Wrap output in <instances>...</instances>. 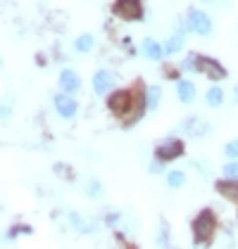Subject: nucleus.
<instances>
[{
	"instance_id": "obj_1",
	"label": "nucleus",
	"mask_w": 238,
	"mask_h": 249,
	"mask_svg": "<svg viewBox=\"0 0 238 249\" xmlns=\"http://www.w3.org/2000/svg\"><path fill=\"white\" fill-rule=\"evenodd\" d=\"M215 226H217V221H215V213H212V211H200L198 218L193 221V235H196L198 245L207 242V240L212 237Z\"/></svg>"
},
{
	"instance_id": "obj_2",
	"label": "nucleus",
	"mask_w": 238,
	"mask_h": 249,
	"mask_svg": "<svg viewBox=\"0 0 238 249\" xmlns=\"http://www.w3.org/2000/svg\"><path fill=\"white\" fill-rule=\"evenodd\" d=\"M115 15L121 17L126 21H134V19H140L143 10H140V0H117L115 5Z\"/></svg>"
},
{
	"instance_id": "obj_3",
	"label": "nucleus",
	"mask_w": 238,
	"mask_h": 249,
	"mask_svg": "<svg viewBox=\"0 0 238 249\" xmlns=\"http://www.w3.org/2000/svg\"><path fill=\"white\" fill-rule=\"evenodd\" d=\"M158 159L159 161H172V159H177L183 154V142L177 140V138H172V140H167V142H162L158 147Z\"/></svg>"
},
{
	"instance_id": "obj_4",
	"label": "nucleus",
	"mask_w": 238,
	"mask_h": 249,
	"mask_svg": "<svg viewBox=\"0 0 238 249\" xmlns=\"http://www.w3.org/2000/svg\"><path fill=\"white\" fill-rule=\"evenodd\" d=\"M129 105H131V95H129L126 90H117V93H112L110 100H107V107H110L112 114H124V112L129 109Z\"/></svg>"
},
{
	"instance_id": "obj_5",
	"label": "nucleus",
	"mask_w": 238,
	"mask_h": 249,
	"mask_svg": "<svg viewBox=\"0 0 238 249\" xmlns=\"http://www.w3.org/2000/svg\"><path fill=\"white\" fill-rule=\"evenodd\" d=\"M191 26H193V31H198L200 36L212 34V21H210V17H207L205 12H200V10H193V12H191Z\"/></svg>"
},
{
	"instance_id": "obj_6",
	"label": "nucleus",
	"mask_w": 238,
	"mask_h": 249,
	"mask_svg": "<svg viewBox=\"0 0 238 249\" xmlns=\"http://www.w3.org/2000/svg\"><path fill=\"white\" fill-rule=\"evenodd\" d=\"M112 86H115V76L110 71H98L93 78V88H96L98 95H107L112 90Z\"/></svg>"
},
{
	"instance_id": "obj_7",
	"label": "nucleus",
	"mask_w": 238,
	"mask_h": 249,
	"mask_svg": "<svg viewBox=\"0 0 238 249\" xmlns=\"http://www.w3.org/2000/svg\"><path fill=\"white\" fill-rule=\"evenodd\" d=\"M200 69L212 78V81H221V78L226 76V71H224V69L219 67V62H215L212 57H200Z\"/></svg>"
},
{
	"instance_id": "obj_8",
	"label": "nucleus",
	"mask_w": 238,
	"mask_h": 249,
	"mask_svg": "<svg viewBox=\"0 0 238 249\" xmlns=\"http://www.w3.org/2000/svg\"><path fill=\"white\" fill-rule=\"evenodd\" d=\"M60 86L64 93H77L81 88V81H79V74H74L72 69H64L62 76H60Z\"/></svg>"
},
{
	"instance_id": "obj_9",
	"label": "nucleus",
	"mask_w": 238,
	"mask_h": 249,
	"mask_svg": "<svg viewBox=\"0 0 238 249\" xmlns=\"http://www.w3.org/2000/svg\"><path fill=\"white\" fill-rule=\"evenodd\" d=\"M55 107H58L60 114L67 116V119H72V116L77 114V102H74L69 95H58L55 97Z\"/></svg>"
},
{
	"instance_id": "obj_10",
	"label": "nucleus",
	"mask_w": 238,
	"mask_h": 249,
	"mask_svg": "<svg viewBox=\"0 0 238 249\" xmlns=\"http://www.w3.org/2000/svg\"><path fill=\"white\" fill-rule=\"evenodd\" d=\"M217 190H219V195H224L226 199H231V202H238V183H234V180L219 183Z\"/></svg>"
},
{
	"instance_id": "obj_11",
	"label": "nucleus",
	"mask_w": 238,
	"mask_h": 249,
	"mask_svg": "<svg viewBox=\"0 0 238 249\" xmlns=\"http://www.w3.org/2000/svg\"><path fill=\"white\" fill-rule=\"evenodd\" d=\"M178 100L181 102H193V97H196V88H193V83L191 81H178Z\"/></svg>"
},
{
	"instance_id": "obj_12",
	"label": "nucleus",
	"mask_w": 238,
	"mask_h": 249,
	"mask_svg": "<svg viewBox=\"0 0 238 249\" xmlns=\"http://www.w3.org/2000/svg\"><path fill=\"white\" fill-rule=\"evenodd\" d=\"M181 128H183V131H186L188 135H202L205 131H207V126H205L202 121H198V119H188V121H186Z\"/></svg>"
},
{
	"instance_id": "obj_13",
	"label": "nucleus",
	"mask_w": 238,
	"mask_h": 249,
	"mask_svg": "<svg viewBox=\"0 0 238 249\" xmlns=\"http://www.w3.org/2000/svg\"><path fill=\"white\" fill-rule=\"evenodd\" d=\"M159 97H162V88L159 86H150L148 88V95H145V107L148 109H155L159 105Z\"/></svg>"
},
{
	"instance_id": "obj_14",
	"label": "nucleus",
	"mask_w": 238,
	"mask_h": 249,
	"mask_svg": "<svg viewBox=\"0 0 238 249\" xmlns=\"http://www.w3.org/2000/svg\"><path fill=\"white\" fill-rule=\"evenodd\" d=\"M143 53H145L150 59H159V57H162V48H159L155 40H150V38L143 43Z\"/></svg>"
},
{
	"instance_id": "obj_15",
	"label": "nucleus",
	"mask_w": 238,
	"mask_h": 249,
	"mask_svg": "<svg viewBox=\"0 0 238 249\" xmlns=\"http://www.w3.org/2000/svg\"><path fill=\"white\" fill-rule=\"evenodd\" d=\"M93 36H88V34H83V36H79L77 38V50L79 53H88V50H93Z\"/></svg>"
},
{
	"instance_id": "obj_16",
	"label": "nucleus",
	"mask_w": 238,
	"mask_h": 249,
	"mask_svg": "<svg viewBox=\"0 0 238 249\" xmlns=\"http://www.w3.org/2000/svg\"><path fill=\"white\" fill-rule=\"evenodd\" d=\"M221 100H224L221 90H219V88H210V93H207V105H210V107H217V105H221Z\"/></svg>"
},
{
	"instance_id": "obj_17",
	"label": "nucleus",
	"mask_w": 238,
	"mask_h": 249,
	"mask_svg": "<svg viewBox=\"0 0 238 249\" xmlns=\"http://www.w3.org/2000/svg\"><path fill=\"white\" fill-rule=\"evenodd\" d=\"M183 180H186V176L181 171H172L169 176H167V183L172 185V188H181L183 185Z\"/></svg>"
},
{
	"instance_id": "obj_18",
	"label": "nucleus",
	"mask_w": 238,
	"mask_h": 249,
	"mask_svg": "<svg viewBox=\"0 0 238 249\" xmlns=\"http://www.w3.org/2000/svg\"><path fill=\"white\" fill-rule=\"evenodd\" d=\"M55 173H58L62 180H72L74 178V171L69 166H64V164H55Z\"/></svg>"
},
{
	"instance_id": "obj_19",
	"label": "nucleus",
	"mask_w": 238,
	"mask_h": 249,
	"mask_svg": "<svg viewBox=\"0 0 238 249\" xmlns=\"http://www.w3.org/2000/svg\"><path fill=\"white\" fill-rule=\"evenodd\" d=\"M181 40H183V38H181L178 34H177V36H172V38L167 40V45H164V50H167V53H177L178 48H181Z\"/></svg>"
},
{
	"instance_id": "obj_20",
	"label": "nucleus",
	"mask_w": 238,
	"mask_h": 249,
	"mask_svg": "<svg viewBox=\"0 0 238 249\" xmlns=\"http://www.w3.org/2000/svg\"><path fill=\"white\" fill-rule=\"evenodd\" d=\"M69 221H72V223H74V226H77L79 230H91V226H88V223L81 218L79 213H69Z\"/></svg>"
},
{
	"instance_id": "obj_21",
	"label": "nucleus",
	"mask_w": 238,
	"mask_h": 249,
	"mask_svg": "<svg viewBox=\"0 0 238 249\" xmlns=\"http://www.w3.org/2000/svg\"><path fill=\"white\" fill-rule=\"evenodd\" d=\"M224 176H226V178H238V164L236 161H231V164L224 166Z\"/></svg>"
},
{
	"instance_id": "obj_22",
	"label": "nucleus",
	"mask_w": 238,
	"mask_h": 249,
	"mask_svg": "<svg viewBox=\"0 0 238 249\" xmlns=\"http://www.w3.org/2000/svg\"><path fill=\"white\" fill-rule=\"evenodd\" d=\"M196 62H198L196 57H186L183 62H181V64H183V69H188V71H196V69H198V64H196Z\"/></svg>"
},
{
	"instance_id": "obj_23",
	"label": "nucleus",
	"mask_w": 238,
	"mask_h": 249,
	"mask_svg": "<svg viewBox=\"0 0 238 249\" xmlns=\"http://www.w3.org/2000/svg\"><path fill=\"white\" fill-rule=\"evenodd\" d=\"M159 245H167V242H169V228L164 230V223H162V226H159V240H158Z\"/></svg>"
},
{
	"instance_id": "obj_24",
	"label": "nucleus",
	"mask_w": 238,
	"mask_h": 249,
	"mask_svg": "<svg viewBox=\"0 0 238 249\" xmlns=\"http://www.w3.org/2000/svg\"><path fill=\"white\" fill-rule=\"evenodd\" d=\"M226 154H229V157H238V140H231V142L226 145Z\"/></svg>"
},
{
	"instance_id": "obj_25",
	"label": "nucleus",
	"mask_w": 238,
	"mask_h": 249,
	"mask_svg": "<svg viewBox=\"0 0 238 249\" xmlns=\"http://www.w3.org/2000/svg\"><path fill=\"white\" fill-rule=\"evenodd\" d=\"M86 192H88V195H100V185L93 180V183H88V185H86Z\"/></svg>"
},
{
	"instance_id": "obj_26",
	"label": "nucleus",
	"mask_w": 238,
	"mask_h": 249,
	"mask_svg": "<svg viewBox=\"0 0 238 249\" xmlns=\"http://www.w3.org/2000/svg\"><path fill=\"white\" fill-rule=\"evenodd\" d=\"M236 102H238V88H236Z\"/></svg>"
}]
</instances>
